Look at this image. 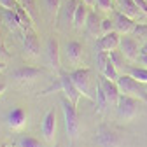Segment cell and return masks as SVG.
<instances>
[{
  "label": "cell",
  "instance_id": "obj_1",
  "mask_svg": "<svg viewBox=\"0 0 147 147\" xmlns=\"http://www.w3.org/2000/svg\"><path fill=\"white\" fill-rule=\"evenodd\" d=\"M116 82H117V88H119L121 95L133 96V98L147 103V89L144 88L145 84H142L137 79H133L130 74H123V76H119V79Z\"/></svg>",
  "mask_w": 147,
  "mask_h": 147
},
{
  "label": "cell",
  "instance_id": "obj_2",
  "mask_svg": "<svg viewBox=\"0 0 147 147\" xmlns=\"http://www.w3.org/2000/svg\"><path fill=\"white\" fill-rule=\"evenodd\" d=\"M70 77L74 81V84L77 86V89L81 91V95L88 100L93 102V88H91V70L89 68H77L70 74Z\"/></svg>",
  "mask_w": 147,
  "mask_h": 147
},
{
  "label": "cell",
  "instance_id": "obj_3",
  "mask_svg": "<svg viewBox=\"0 0 147 147\" xmlns=\"http://www.w3.org/2000/svg\"><path fill=\"white\" fill-rule=\"evenodd\" d=\"M61 109H63V116H65V126H67V133L70 138H76L79 131V121H77V107L74 105L67 96L61 98Z\"/></svg>",
  "mask_w": 147,
  "mask_h": 147
},
{
  "label": "cell",
  "instance_id": "obj_4",
  "mask_svg": "<svg viewBox=\"0 0 147 147\" xmlns=\"http://www.w3.org/2000/svg\"><path fill=\"white\" fill-rule=\"evenodd\" d=\"M138 102H140V100H137V98H133V96L121 95V96H119V102H117V105H116L117 116H119L121 119H124V121H131V119L137 116V112H138V107H137Z\"/></svg>",
  "mask_w": 147,
  "mask_h": 147
},
{
  "label": "cell",
  "instance_id": "obj_5",
  "mask_svg": "<svg viewBox=\"0 0 147 147\" xmlns=\"http://www.w3.org/2000/svg\"><path fill=\"white\" fill-rule=\"evenodd\" d=\"M60 88H61V91L65 93V96L77 107L79 98H81L82 95H81V91L77 89V86L74 84V81H72V77H70V74H61V76H60Z\"/></svg>",
  "mask_w": 147,
  "mask_h": 147
},
{
  "label": "cell",
  "instance_id": "obj_6",
  "mask_svg": "<svg viewBox=\"0 0 147 147\" xmlns=\"http://www.w3.org/2000/svg\"><path fill=\"white\" fill-rule=\"evenodd\" d=\"M119 51L124 54V58H126V60H130V61H135V60L140 56V47H138V42H137L135 37H130V35L121 37Z\"/></svg>",
  "mask_w": 147,
  "mask_h": 147
},
{
  "label": "cell",
  "instance_id": "obj_7",
  "mask_svg": "<svg viewBox=\"0 0 147 147\" xmlns=\"http://www.w3.org/2000/svg\"><path fill=\"white\" fill-rule=\"evenodd\" d=\"M40 131H42L46 142H49V144L54 142V133H56V114H54V109H51V110L46 112V116L42 119Z\"/></svg>",
  "mask_w": 147,
  "mask_h": 147
},
{
  "label": "cell",
  "instance_id": "obj_8",
  "mask_svg": "<svg viewBox=\"0 0 147 147\" xmlns=\"http://www.w3.org/2000/svg\"><path fill=\"white\" fill-rule=\"evenodd\" d=\"M98 82H100V86H102L103 91H105V96H107V100H109V105H114V107H116L117 102H119V96H121L119 88H117V82L107 79L105 76H100V77H98Z\"/></svg>",
  "mask_w": 147,
  "mask_h": 147
},
{
  "label": "cell",
  "instance_id": "obj_9",
  "mask_svg": "<svg viewBox=\"0 0 147 147\" xmlns=\"http://www.w3.org/2000/svg\"><path fill=\"white\" fill-rule=\"evenodd\" d=\"M121 33L117 32H109V33H103L100 39L96 40V47L100 51H114V49H119V44H121Z\"/></svg>",
  "mask_w": 147,
  "mask_h": 147
},
{
  "label": "cell",
  "instance_id": "obj_10",
  "mask_svg": "<svg viewBox=\"0 0 147 147\" xmlns=\"http://www.w3.org/2000/svg\"><path fill=\"white\" fill-rule=\"evenodd\" d=\"M96 142L100 144V147H119L121 138L116 131L109 130L105 126L98 128V135H96Z\"/></svg>",
  "mask_w": 147,
  "mask_h": 147
},
{
  "label": "cell",
  "instance_id": "obj_11",
  "mask_svg": "<svg viewBox=\"0 0 147 147\" xmlns=\"http://www.w3.org/2000/svg\"><path fill=\"white\" fill-rule=\"evenodd\" d=\"M135 26H137V23H135L133 18L123 14L121 11H119V12H116V16H114V28H116V32H117V33H123V35L133 33Z\"/></svg>",
  "mask_w": 147,
  "mask_h": 147
},
{
  "label": "cell",
  "instance_id": "obj_12",
  "mask_svg": "<svg viewBox=\"0 0 147 147\" xmlns=\"http://www.w3.org/2000/svg\"><path fill=\"white\" fill-rule=\"evenodd\" d=\"M46 54H47V61L49 65L58 70L60 68V44L56 37H49L47 39V47H46Z\"/></svg>",
  "mask_w": 147,
  "mask_h": 147
},
{
  "label": "cell",
  "instance_id": "obj_13",
  "mask_svg": "<svg viewBox=\"0 0 147 147\" xmlns=\"http://www.w3.org/2000/svg\"><path fill=\"white\" fill-rule=\"evenodd\" d=\"M23 46H25V51L32 56H37L40 53V44H39V37L33 30H26L25 32V37H23Z\"/></svg>",
  "mask_w": 147,
  "mask_h": 147
},
{
  "label": "cell",
  "instance_id": "obj_14",
  "mask_svg": "<svg viewBox=\"0 0 147 147\" xmlns=\"http://www.w3.org/2000/svg\"><path fill=\"white\" fill-rule=\"evenodd\" d=\"M25 123H26V112L21 107H14L7 114V124L12 128V130H20V128L25 126Z\"/></svg>",
  "mask_w": 147,
  "mask_h": 147
},
{
  "label": "cell",
  "instance_id": "obj_15",
  "mask_svg": "<svg viewBox=\"0 0 147 147\" xmlns=\"http://www.w3.org/2000/svg\"><path fill=\"white\" fill-rule=\"evenodd\" d=\"M40 74H42L40 68L25 65V67H20V68L14 72V79H18V81H33V79L39 77Z\"/></svg>",
  "mask_w": 147,
  "mask_h": 147
},
{
  "label": "cell",
  "instance_id": "obj_16",
  "mask_svg": "<svg viewBox=\"0 0 147 147\" xmlns=\"http://www.w3.org/2000/svg\"><path fill=\"white\" fill-rule=\"evenodd\" d=\"M88 14H89V7L81 2L74 12V18H72V23H74V28L76 30H81L82 26H86V20H88Z\"/></svg>",
  "mask_w": 147,
  "mask_h": 147
},
{
  "label": "cell",
  "instance_id": "obj_17",
  "mask_svg": "<svg viewBox=\"0 0 147 147\" xmlns=\"http://www.w3.org/2000/svg\"><path fill=\"white\" fill-rule=\"evenodd\" d=\"M65 53H67L68 61H72V63H81V60H82V46H81V42H77V40L67 42Z\"/></svg>",
  "mask_w": 147,
  "mask_h": 147
},
{
  "label": "cell",
  "instance_id": "obj_18",
  "mask_svg": "<svg viewBox=\"0 0 147 147\" xmlns=\"http://www.w3.org/2000/svg\"><path fill=\"white\" fill-rule=\"evenodd\" d=\"M117 2H119L121 12L126 14V16H130V18H133V20H137V18L142 14L140 9H138V5L135 4V0H117Z\"/></svg>",
  "mask_w": 147,
  "mask_h": 147
},
{
  "label": "cell",
  "instance_id": "obj_19",
  "mask_svg": "<svg viewBox=\"0 0 147 147\" xmlns=\"http://www.w3.org/2000/svg\"><path fill=\"white\" fill-rule=\"evenodd\" d=\"M2 20L5 21V25H7L9 30H18V28L21 26L20 16H18L16 9H12V11H4V18H2Z\"/></svg>",
  "mask_w": 147,
  "mask_h": 147
},
{
  "label": "cell",
  "instance_id": "obj_20",
  "mask_svg": "<svg viewBox=\"0 0 147 147\" xmlns=\"http://www.w3.org/2000/svg\"><path fill=\"white\" fill-rule=\"evenodd\" d=\"M96 112L98 114H102L103 110L109 107V100H107V96H105V91H103V88L100 86V82L96 81Z\"/></svg>",
  "mask_w": 147,
  "mask_h": 147
},
{
  "label": "cell",
  "instance_id": "obj_21",
  "mask_svg": "<svg viewBox=\"0 0 147 147\" xmlns=\"http://www.w3.org/2000/svg\"><path fill=\"white\" fill-rule=\"evenodd\" d=\"M128 74H130L133 79H137L138 82H142V84L147 86V68L145 67H130Z\"/></svg>",
  "mask_w": 147,
  "mask_h": 147
},
{
  "label": "cell",
  "instance_id": "obj_22",
  "mask_svg": "<svg viewBox=\"0 0 147 147\" xmlns=\"http://www.w3.org/2000/svg\"><path fill=\"white\" fill-rule=\"evenodd\" d=\"M16 12H18V16H20V23H21V26L26 30V28H30L32 26V14L23 7V5H20L18 4V7H16Z\"/></svg>",
  "mask_w": 147,
  "mask_h": 147
},
{
  "label": "cell",
  "instance_id": "obj_23",
  "mask_svg": "<svg viewBox=\"0 0 147 147\" xmlns=\"http://www.w3.org/2000/svg\"><path fill=\"white\" fill-rule=\"evenodd\" d=\"M16 147H42V144H40V140H37L32 135H23L18 138Z\"/></svg>",
  "mask_w": 147,
  "mask_h": 147
},
{
  "label": "cell",
  "instance_id": "obj_24",
  "mask_svg": "<svg viewBox=\"0 0 147 147\" xmlns=\"http://www.w3.org/2000/svg\"><path fill=\"white\" fill-rule=\"evenodd\" d=\"M100 18L95 14V12H89L88 14V20H86V28H88V32L89 33H96V32H100Z\"/></svg>",
  "mask_w": 147,
  "mask_h": 147
},
{
  "label": "cell",
  "instance_id": "obj_25",
  "mask_svg": "<svg viewBox=\"0 0 147 147\" xmlns=\"http://www.w3.org/2000/svg\"><path fill=\"white\" fill-rule=\"evenodd\" d=\"M102 76H105V77L110 79V81H117V79H119V70L114 67L112 61L109 60V61L105 63V67L102 68Z\"/></svg>",
  "mask_w": 147,
  "mask_h": 147
},
{
  "label": "cell",
  "instance_id": "obj_26",
  "mask_svg": "<svg viewBox=\"0 0 147 147\" xmlns=\"http://www.w3.org/2000/svg\"><path fill=\"white\" fill-rule=\"evenodd\" d=\"M109 60L114 63V67L119 70V68H124L126 65H124V54L121 53V51H117V49H114V51H109Z\"/></svg>",
  "mask_w": 147,
  "mask_h": 147
},
{
  "label": "cell",
  "instance_id": "obj_27",
  "mask_svg": "<svg viewBox=\"0 0 147 147\" xmlns=\"http://www.w3.org/2000/svg\"><path fill=\"white\" fill-rule=\"evenodd\" d=\"M107 61H109V53L107 51H98V54H96V67L100 68V72H102V68L105 67Z\"/></svg>",
  "mask_w": 147,
  "mask_h": 147
},
{
  "label": "cell",
  "instance_id": "obj_28",
  "mask_svg": "<svg viewBox=\"0 0 147 147\" xmlns=\"http://www.w3.org/2000/svg\"><path fill=\"white\" fill-rule=\"evenodd\" d=\"M112 30H114V21L112 20L105 18V20L100 21V32L102 33H109V32H112Z\"/></svg>",
  "mask_w": 147,
  "mask_h": 147
},
{
  "label": "cell",
  "instance_id": "obj_29",
  "mask_svg": "<svg viewBox=\"0 0 147 147\" xmlns=\"http://www.w3.org/2000/svg\"><path fill=\"white\" fill-rule=\"evenodd\" d=\"M95 4L100 11L103 12H109V11H112V0H95Z\"/></svg>",
  "mask_w": 147,
  "mask_h": 147
},
{
  "label": "cell",
  "instance_id": "obj_30",
  "mask_svg": "<svg viewBox=\"0 0 147 147\" xmlns=\"http://www.w3.org/2000/svg\"><path fill=\"white\" fill-rule=\"evenodd\" d=\"M77 5H79V4L76 2V0H68V4H67V11H65L67 20H72V18H74V12H76Z\"/></svg>",
  "mask_w": 147,
  "mask_h": 147
},
{
  "label": "cell",
  "instance_id": "obj_31",
  "mask_svg": "<svg viewBox=\"0 0 147 147\" xmlns=\"http://www.w3.org/2000/svg\"><path fill=\"white\" fill-rule=\"evenodd\" d=\"M133 35L138 39H147V25H137L133 30Z\"/></svg>",
  "mask_w": 147,
  "mask_h": 147
},
{
  "label": "cell",
  "instance_id": "obj_32",
  "mask_svg": "<svg viewBox=\"0 0 147 147\" xmlns=\"http://www.w3.org/2000/svg\"><path fill=\"white\" fill-rule=\"evenodd\" d=\"M46 7L51 14H56L60 9V0H46Z\"/></svg>",
  "mask_w": 147,
  "mask_h": 147
},
{
  "label": "cell",
  "instance_id": "obj_33",
  "mask_svg": "<svg viewBox=\"0 0 147 147\" xmlns=\"http://www.w3.org/2000/svg\"><path fill=\"white\" fill-rule=\"evenodd\" d=\"M0 7L4 11H12L18 7V0H0Z\"/></svg>",
  "mask_w": 147,
  "mask_h": 147
},
{
  "label": "cell",
  "instance_id": "obj_34",
  "mask_svg": "<svg viewBox=\"0 0 147 147\" xmlns=\"http://www.w3.org/2000/svg\"><path fill=\"white\" fill-rule=\"evenodd\" d=\"M18 4L20 5H23L30 14L33 12V7H35V0H18Z\"/></svg>",
  "mask_w": 147,
  "mask_h": 147
},
{
  "label": "cell",
  "instance_id": "obj_35",
  "mask_svg": "<svg viewBox=\"0 0 147 147\" xmlns=\"http://www.w3.org/2000/svg\"><path fill=\"white\" fill-rule=\"evenodd\" d=\"M135 4L138 5V9H140V12L147 16V0H135Z\"/></svg>",
  "mask_w": 147,
  "mask_h": 147
},
{
  "label": "cell",
  "instance_id": "obj_36",
  "mask_svg": "<svg viewBox=\"0 0 147 147\" xmlns=\"http://www.w3.org/2000/svg\"><path fill=\"white\" fill-rule=\"evenodd\" d=\"M138 60H140V63L147 68V54H144V53H140V56H138Z\"/></svg>",
  "mask_w": 147,
  "mask_h": 147
},
{
  "label": "cell",
  "instance_id": "obj_37",
  "mask_svg": "<svg viewBox=\"0 0 147 147\" xmlns=\"http://www.w3.org/2000/svg\"><path fill=\"white\" fill-rule=\"evenodd\" d=\"M81 2H84L88 7H93V5H95V0H81Z\"/></svg>",
  "mask_w": 147,
  "mask_h": 147
},
{
  "label": "cell",
  "instance_id": "obj_38",
  "mask_svg": "<svg viewBox=\"0 0 147 147\" xmlns=\"http://www.w3.org/2000/svg\"><path fill=\"white\" fill-rule=\"evenodd\" d=\"M5 89H7V86H5L4 82H0V96H2V95L5 93Z\"/></svg>",
  "mask_w": 147,
  "mask_h": 147
},
{
  "label": "cell",
  "instance_id": "obj_39",
  "mask_svg": "<svg viewBox=\"0 0 147 147\" xmlns=\"http://www.w3.org/2000/svg\"><path fill=\"white\" fill-rule=\"evenodd\" d=\"M140 53H144V54H147V44H144V46H142V49H140Z\"/></svg>",
  "mask_w": 147,
  "mask_h": 147
},
{
  "label": "cell",
  "instance_id": "obj_40",
  "mask_svg": "<svg viewBox=\"0 0 147 147\" xmlns=\"http://www.w3.org/2000/svg\"><path fill=\"white\" fill-rule=\"evenodd\" d=\"M4 70H5V65H4L2 61H0V72H4Z\"/></svg>",
  "mask_w": 147,
  "mask_h": 147
},
{
  "label": "cell",
  "instance_id": "obj_41",
  "mask_svg": "<svg viewBox=\"0 0 147 147\" xmlns=\"http://www.w3.org/2000/svg\"><path fill=\"white\" fill-rule=\"evenodd\" d=\"M0 46H2V40H0Z\"/></svg>",
  "mask_w": 147,
  "mask_h": 147
},
{
  "label": "cell",
  "instance_id": "obj_42",
  "mask_svg": "<svg viewBox=\"0 0 147 147\" xmlns=\"http://www.w3.org/2000/svg\"><path fill=\"white\" fill-rule=\"evenodd\" d=\"M54 147H58V145H54Z\"/></svg>",
  "mask_w": 147,
  "mask_h": 147
}]
</instances>
